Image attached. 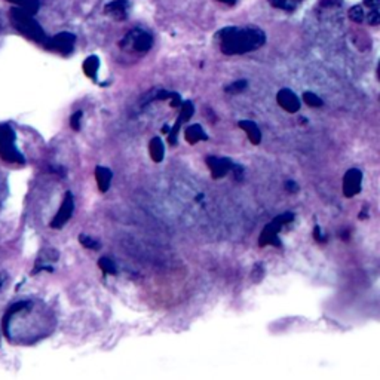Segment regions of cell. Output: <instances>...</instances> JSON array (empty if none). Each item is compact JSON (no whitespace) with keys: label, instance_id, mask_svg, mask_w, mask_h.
Listing matches in <instances>:
<instances>
[{"label":"cell","instance_id":"6da1fadb","mask_svg":"<svg viewBox=\"0 0 380 380\" xmlns=\"http://www.w3.org/2000/svg\"><path fill=\"white\" fill-rule=\"evenodd\" d=\"M42 308L34 300L17 302L3 317V332L11 344L30 345L39 340L43 332L41 328Z\"/></svg>","mask_w":380,"mask_h":380},{"label":"cell","instance_id":"7a4b0ae2","mask_svg":"<svg viewBox=\"0 0 380 380\" xmlns=\"http://www.w3.org/2000/svg\"><path fill=\"white\" fill-rule=\"evenodd\" d=\"M215 39L224 55H242L260 50L266 43V33L259 27L229 25L222 28Z\"/></svg>","mask_w":380,"mask_h":380},{"label":"cell","instance_id":"3957f363","mask_svg":"<svg viewBox=\"0 0 380 380\" xmlns=\"http://www.w3.org/2000/svg\"><path fill=\"white\" fill-rule=\"evenodd\" d=\"M9 18H11V23L17 30L28 37V39H32L36 43H41L42 46L46 43L48 36L41 24L34 20V15L27 14L20 8H12Z\"/></svg>","mask_w":380,"mask_h":380},{"label":"cell","instance_id":"277c9868","mask_svg":"<svg viewBox=\"0 0 380 380\" xmlns=\"http://www.w3.org/2000/svg\"><path fill=\"white\" fill-rule=\"evenodd\" d=\"M15 131L8 123H0V156L9 164L24 165L25 159L15 145Z\"/></svg>","mask_w":380,"mask_h":380},{"label":"cell","instance_id":"5b68a950","mask_svg":"<svg viewBox=\"0 0 380 380\" xmlns=\"http://www.w3.org/2000/svg\"><path fill=\"white\" fill-rule=\"evenodd\" d=\"M294 220V214L293 213H282L279 215H277L273 218L272 222H269L268 224L264 226L263 232L260 233L259 237V245L260 246H281V241H279V232L282 231L284 226H287L288 223H291Z\"/></svg>","mask_w":380,"mask_h":380},{"label":"cell","instance_id":"8992f818","mask_svg":"<svg viewBox=\"0 0 380 380\" xmlns=\"http://www.w3.org/2000/svg\"><path fill=\"white\" fill-rule=\"evenodd\" d=\"M120 46L123 50H131L138 54H146L154 46V37L142 28H134L120 41Z\"/></svg>","mask_w":380,"mask_h":380},{"label":"cell","instance_id":"52a82bcc","mask_svg":"<svg viewBox=\"0 0 380 380\" xmlns=\"http://www.w3.org/2000/svg\"><path fill=\"white\" fill-rule=\"evenodd\" d=\"M74 43H76V36L73 33L61 32L52 37H48V41L43 46L46 50L54 51L63 56H69L74 50Z\"/></svg>","mask_w":380,"mask_h":380},{"label":"cell","instance_id":"ba28073f","mask_svg":"<svg viewBox=\"0 0 380 380\" xmlns=\"http://www.w3.org/2000/svg\"><path fill=\"white\" fill-rule=\"evenodd\" d=\"M73 211H74V196L72 192H67L63 199L60 210L56 211L55 217L52 218L51 222L52 229H61V227L72 218Z\"/></svg>","mask_w":380,"mask_h":380},{"label":"cell","instance_id":"9c48e42d","mask_svg":"<svg viewBox=\"0 0 380 380\" xmlns=\"http://www.w3.org/2000/svg\"><path fill=\"white\" fill-rule=\"evenodd\" d=\"M205 162H207V167H208V169H210L211 177L214 180L223 178L224 176L229 174L233 168V162L229 158H218V156L211 155L205 159Z\"/></svg>","mask_w":380,"mask_h":380},{"label":"cell","instance_id":"30bf717a","mask_svg":"<svg viewBox=\"0 0 380 380\" xmlns=\"http://www.w3.org/2000/svg\"><path fill=\"white\" fill-rule=\"evenodd\" d=\"M363 187V173L358 168H350L344 177V195L346 198H354L361 192Z\"/></svg>","mask_w":380,"mask_h":380},{"label":"cell","instance_id":"8fae6325","mask_svg":"<svg viewBox=\"0 0 380 380\" xmlns=\"http://www.w3.org/2000/svg\"><path fill=\"white\" fill-rule=\"evenodd\" d=\"M277 103L279 104V107H282L285 112L291 113V115L300 110L299 97L288 88H284L277 94Z\"/></svg>","mask_w":380,"mask_h":380},{"label":"cell","instance_id":"7c38bea8","mask_svg":"<svg viewBox=\"0 0 380 380\" xmlns=\"http://www.w3.org/2000/svg\"><path fill=\"white\" fill-rule=\"evenodd\" d=\"M128 0H112L110 3L104 8L106 15L112 17L115 21H125L128 18Z\"/></svg>","mask_w":380,"mask_h":380},{"label":"cell","instance_id":"4fadbf2b","mask_svg":"<svg viewBox=\"0 0 380 380\" xmlns=\"http://www.w3.org/2000/svg\"><path fill=\"white\" fill-rule=\"evenodd\" d=\"M364 23L370 25H377L380 23V0H364Z\"/></svg>","mask_w":380,"mask_h":380},{"label":"cell","instance_id":"5bb4252c","mask_svg":"<svg viewBox=\"0 0 380 380\" xmlns=\"http://www.w3.org/2000/svg\"><path fill=\"white\" fill-rule=\"evenodd\" d=\"M237 127H240L245 132L246 137H249V140L253 142V145H255V146L260 145V141H262V131L257 127V123L250 120V119H246V120L237 122Z\"/></svg>","mask_w":380,"mask_h":380},{"label":"cell","instance_id":"9a60e30c","mask_svg":"<svg viewBox=\"0 0 380 380\" xmlns=\"http://www.w3.org/2000/svg\"><path fill=\"white\" fill-rule=\"evenodd\" d=\"M95 178H97V184H98L100 192L106 193L107 190L110 189V183H112V178H113L112 169L106 168V167H97V168H95Z\"/></svg>","mask_w":380,"mask_h":380},{"label":"cell","instance_id":"2e32d148","mask_svg":"<svg viewBox=\"0 0 380 380\" xmlns=\"http://www.w3.org/2000/svg\"><path fill=\"white\" fill-rule=\"evenodd\" d=\"M184 138L189 142V145H196L199 141H207L208 136L204 131V128L199 125V123H193L184 131Z\"/></svg>","mask_w":380,"mask_h":380},{"label":"cell","instance_id":"e0dca14e","mask_svg":"<svg viewBox=\"0 0 380 380\" xmlns=\"http://www.w3.org/2000/svg\"><path fill=\"white\" fill-rule=\"evenodd\" d=\"M149 154H150V158H151V160H154V162H162L164 156H165L164 141L160 140L159 137L151 138L150 145H149Z\"/></svg>","mask_w":380,"mask_h":380},{"label":"cell","instance_id":"ac0fdd59","mask_svg":"<svg viewBox=\"0 0 380 380\" xmlns=\"http://www.w3.org/2000/svg\"><path fill=\"white\" fill-rule=\"evenodd\" d=\"M82 69H83V73L87 74L89 79L95 81V79H97V73H98V69H100V59L97 55L88 56V59L83 61Z\"/></svg>","mask_w":380,"mask_h":380},{"label":"cell","instance_id":"d6986e66","mask_svg":"<svg viewBox=\"0 0 380 380\" xmlns=\"http://www.w3.org/2000/svg\"><path fill=\"white\" fill-rule=\"evenodd\" d=\"M6 2L15 5V8H20L23 11L30 15H36L41 9L39 0H6Z\"/></svg>","mask_w":380,"mask_h":380},{"label":"cell","instance_id":"ffe728a7","mask_svg":"<svg viewBox=\"0 0 380 380\" xmlns=\"http://www.w3.org/2000/svg\"><path fill=\"white\" fill-rule=\"evenodd\" d=\"M305 2V0H269V3L277 8V9H281V11H285V12H293L296 11V9Z\"/></svg>","mask_w":380,"mask_h":380},{"label":"cell","instance_id":"44dd1931","mask_svg":"<svg viewBox=\"0 0 380 380\" xmlns=\"http://www.w3.org/2000/svg\"><path fill=\"white\" fill-rule=\"evenodd\" d=\"M193 113H195L193 103L192 101H183L182 106H180V116H178V119L182 120V123H184V122H187L190 118L193 116Z\"/></svg>","mask_w":380,"mask_h":380},{"label":"cell","instance_id":"7402d4cb","mask_svg":"<svg viewBox=\"0 0 380 380\" xmlns=\"http://www.w3.org/2000/svg\"><path fill=\"white\" fill-rule=\"evenodd\" d=\"M98 268L106 273V275H116L118 273V269H116V264L115 262H113L112 259L109 257H101L98 260Z\"/></svg>","mask_w":380,"mask_h":380},{"label":"cell","instance_id":"603a6c76","mask_svg":"<svg viewBox=\"0 0 380 380\" xmlns=\"http://www.w3.org/2000/svg\"><path fill=\"white\" fill-rule=\"evenodd\" d=\"M79 242H81V245H83L85 249H88V250H100L101 249V244L95 240V237L88 236V235H81Z\"/></svg>","mask_w":380,"mask_h":380},{"label":"cell","instance_id":"cb8c5ba5","mask_svg":"<svg viewBox=\"0 0 380 380\" xmlns=\"http://www.w3.org/2000/svg\"><path fill=\"white\" fill-rule=\"evenodd\" d=\"M250 278H251V281L254 284H259V282L263 281V278H264V266H263V263L259 262V263H255L253 266V271L250 273Z\"/></svg>","mask_w":380,"mask_h":380},{"label":"cell","instance_id":"d4e9b609","mask_svg":"<svg viewBox=\"0 0 380 380\" xmlns=\"http://www.w3.org/2000/svg\"><path fill=\"white\" fill-rule=\"evenodd\" d=\"M246 87H249V81L241 79V81H236V82H233L231 85H227V87L224 88V92H227V94H240Z\"/></svg>","mask_w":380,"mask_h":380},{"label":"cell","instance_id":"484cf974","mask_svg":"<svg viewBox=\"0 0 380 380\" xmlns=\"http://www.w3.org/2000/svg\"><path fill=\"white\" fill-rule=\"evenodd\" d=\"M348 15L354 23H358V24L364 23V11H363V6H361V5H355V6L350 8Z\"/></svg>","mask_w":380,"mask_h":380},{"label":"cell","instance_id":"4316f807","mask_svg":"<svg viewBox=\"0 0 380 380\" xmlns=\"http://www.w3.org/2000/svg\"><path fill=\"white\" fill-rule=\"evenodd\" d=\"M303 101H305L309 107H321L324 101H322L317 94L313 92H305L303 94Z\"/></svg>","mask_w":380,"mask_h":380},{"label":"cell","instance_id":"83f0119b","mask_svg":"<svg viewBox=\"0 0 380 380\" xmlns=\"http://www.w3.org/2000/svg\"><path fill=\"white\" fill-rule=\"evenodd\" d=\"M82 116H83V113L81 110H78V112L74 113V115H72V118H70V127H72V129H74V131H79L81 129Z\"/></svg>","mask_w":380,"mask_h":380},{"label":"cell","instance_id":"f1b7e54d","mask_svg":"<svg viewBox=\"0 0 380 380\" xmlns=\"http://www.w3.org/2000/svg\"><path fill=\"white\" fill-rule=\"evenodd\" d=\"M169 104H171V107H180V106H182V97H180V94H177V92H171V95H169Z\"/></svg>","mask_w":380,"mask_h":380},{"label":"cell","instance_id":"f546056e","mask_svg":"<svg viewBox=\"0 0 380 380\" xmlns=\"http://www.w3.org/2000/svg\"><path fill=\"white\" fill-rule=\"evenodd\" d=\"M285 189H287L288 190V192L290 193H297L299 192V184L296 183V182H293V180H287V182H285Z\"/></svg>","mask_w":380,"mask_h":380},{"label":"cell","instance_id":"4dcf8cb0","mask_svg":"<svg viewBox=\"0 0 380 380\" xmlns=\"http://www.w3.org/2000/svg\"><path fill=\"white\" fill-rule=\"evenodd\" d=\"M313 237H315L318 242H326L327 241V236L322 235V232H321V226H315V229H313Z\"/></svg>","mask_w":380,"mask_h":380},{"label":"cell","instance_id":"1f68e13d","mask_svg":"<svg viewBox=\"0 0 380 380\" xmlns=\"http://www.w3.org/2000/svg\"><path fill=\"white\" fill-rule=\"evenodd\" d=\"M231 173H233V176H235L236 180H242V177H244V168L241 165L233 164V168H232Z\"/></svg>","mask_w":380,"mask_h":380},{"label":"cell","instance_id":"d6a6232c","mask_svg":"<svg viewBox=\"0 0 380 380\" xmlns=\"http://www.w3.org/2000/svg\"><path fill=\"white\" fill-rule=\"evenodd\" d=\"M217 2L224 3V5H229V6H233V5H236L237 0H217Z\"/></svg>","mask_w":380,"mask_h":380},{"label":"cell","instance_id":"836d02e7","mask_svg":"<svg viewBox=\"0 0 380 380\" xmlns=\"http://www.w3.org/2000/svg\"><path fill=\"white\" fill-rule=\"evenodd\" d=\"M6 282V275L5 273H0V290L3 288V284Z\"/></svg>","mask_w":380,"mask_h":380},{"label":"cell","instance_id":"e575fe53","mask_svg":"<svg viewBox=\"0 0 380 380\" xmlns=\"http://www.w3.org/2000/svg\"><path fill=\"white\" fill-rule=\"evenodd\" d=\"M162 132H164V134H168V132H169V127L165 125V127L162 128Z\"/></svg>","mask_w":380,"mask_h":380},{"label":"cell","instance_id":"d590c367","mask_svg":"<svg viewBox=\"0 0 380 380\" xmlns=\"http://www.w3.org/2000/svg\"><path fill=\"white\" fill-rule=\"evenodd\" d=\"M0 344H2V331H0Z\"/></svg>","mask_w":380,"mask_h":380}]
</instances>
